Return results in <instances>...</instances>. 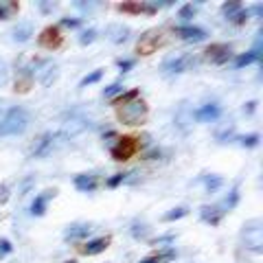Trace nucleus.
<instances>
[{"label":"nucleus","mask_w":263,"mask_h":263,"mask_svg":"<svg viewBox=\"0 0 263 263\" xmlns=\"http://www.w3.org/2000/svg\"><path fill=\"white\" fill-rule=\"evenodd\" d=\"M40 7H42V11H51V9H55V3H42V5H40Z\"/></svg>","instance_id":"de8ad7c7"},{"label":"nucleus","mask_w":263,"mask_h":263,"mask_svg":"<svg viewBox=\"0 0 263 263\" xmlns=\"http://www.w3.org/2000/svg\"><path fill=\"white\" fill-rule=\"evenodd\" d=\"M174 241H176V235L169 233V235H162V237H158V239H154L152 243L154 246H167V243H174Z\"/></svg>","instance_id":"58836bf2"},{"label":"nucleus","mask_w":263,"mask_h":263,"mask_svg":"<svg viewBox=\"0 0 263 263\" xmlns=\"http://www.w3.org/2000/svg\"><path fill=\"white\" fill-rule=\"evenodd\" d=\"M219 114H221V110H219L217 103H206V105H202L200 110L193 112V119L195 121H202V123H209V121L219 119Z\"/></svg>","instance_id":"4468645a"},{"label":"nucleus","mask_w":263,"mask_h":263,"mask_svg":"<svg viewBox=\"0 0 263 263\" xmlns=\"http://www.w3.org/2000/svg\"><path fill=\"white\" fill-rule=\"evenodd\" d=\"M132 66H134V60H119V68H121V72H127Z\"/></svg>","instance_id":"37998d69"},{"label":"nucleus","mask_w":263,"mask_h":263,"mask_svg":"<svg viewBox=\"0 0 263 263\" xmlns=\"http://www.w3.org/2000/svg\"><path fill=\"white\" fill-rule=\"evenodd\" d=\"M132 237H134V239H145L147 237V224L145 221H134V224H132Z\"/></svg>","instance_id":"a878e982"},{"label":"nucleus","mask_w":263,"mask_h":263,"mask_svg":"<svg viewBox=\"0 0 263 263\" xmlns=\"http://www.w3.org/2000/svg\"><path fill=\"white\" fill-rule=\"evenodd\" d=\"M191 64H193V57L189 53L178 55V57H169V60L162 64V72L164 75H180V72H184Z\"/></svg>","instance_id":"0eeeda50"},{"label":"nucleus","mask_w":263,"mask_h":263,"mask_svg":"<svg viewBox=\"0 0 263 263\" xmlns=\"http://www.w3.org/2000/svg\"><path fill=\"white\" fill-rule=\"evenodd\" d=\"M224 213H226V211H221V206H209V204L200 209L202 219H204V221H209V224H213V226H217V224H219L221 217H224Z\"/></svg>","instance_id":"a211bd4d"},{"label":"nucleus","mask_w":263,"mask_h":263,"mask_svg":"<svg viewBox=\"0 0 263 263\" xmlns=\"http://www.w3.org/2000/svg\"><path fill=\"white\" fill-rule=\"evenodd\" d=\"M206 55H209V60H213L215 64H224V62H228V57L233 53H230L228 44H213V46H209Z\"/></svg>","instance_id":"f3484780"},{"label":"nucleus","mask_w":263,"mask_h":263,"mask_svg":"<svg viewBox=\"0 0 263 263\" xmlns=\"http://www.w3.org/2000/svg\"><path fill=\"white\" fill-rule=\"evenodd\" d=\"M241 239L246 243V248H250L252 252H263V221L259 217L243 224Z\"/></svg>","instance_id":"f03ea898"},{"label":"nucleus","mask_w":263,"mask_h":263,"mask_svg":"<svg viewBox=\"0 0 263 263\" xmlns=\"http://www.w3.org/2000/svg\"><path fill=\"white\" fill-rule=\"evenodd\" d=\"M145 117H147V105L143 101H138V99L119 108V121L125 123V125H141Z\"/></svg>","instance_id":"7ed1b4c3"},{"label":"nucleus","mask_w":263,"mask_h":263,"mask_svg":"<svg viewBox=\"0 0 263 263\" xmlns=\"http://www.w3.org/2000/svg\"><path fill=\"white\" fill-rule=\"evenodd\" d=\"M127 176H129V174H117V176H112V178L108 180V186L114 189V186H119V184H123V182H127Z\"/></svg>","instance_id":"e433bc0d"},{"label":"nucleus","mask_w":263,"mask_h":263,"mask_svg":"<svg viewBox=\"0 0 263 263\" xmlns=\"http://www.w3.org/2000/svg\"><path fill=\"white\" fill-rule=\"evenodd\" d=\"M186 213H189V211H186L184 206H178V209H174V211H169L162 219H164V221H176V219H182V217L186 215Z\"/></svg>","instance_id":"c85d7f7f"},{"label":"nucleus","mask_w":263,"mask_h":263,"mask_svg":"<svg viewBox=\"0 0 263 263\" xmlns=\"http://www.w3.org/2000/svg\"><path fill=\"white\" fill-rule=\"evenodd\" d=\"M13 250V246L9 239H0V257H5V254H9Z\"/></svg>","instance_id":"a19ab883"},{"label":"nucleus","mask_w":263,"mask_h":263,"mask_svg":"<svg viewBox=\"0 0 263 263\" xmlns=\"http://www.w3.org/2000/svg\"><path fill=\"white\" fill-rule=\"evenodd\" d=\"M171 259H176V250H174V248H169V250H164V252H160V254H156V257H147V259H143L141 263H167V261H171Z\"/></svg>","instance_id":"4be33fe9"},{"label":"nucleus","mask_w":263,"mask_h":263,"mask_svg":"<svg viewBox=\"0 0 263 263\" xmlns=\"http://www.w3.org/2000/svg\"><path fill=\"white\" fill-rule=\"evenodd\" d=\"M233 132H235V123H233V121H228L224 127L215 132V136H217V141H226V138L233 136Z\"/></svg>","instance_id":"bb28decb"},{"label":"nucleus","mask_w":263,"mask_h":263,"mask_svg":"<svg viewBox=\"0 0 263 263\" xmlns=\"http://www.w3.org/2000/svg\"><path fill=\"white\" fill-rule=\"evenodd\" d=\"M66 263H77V261H75V259H70V261H66Z\"/></svg>","instance_id":"09e8293b"},{"label":"nucleus","mask_w":263,"mask_h":263,"mask_svg":"<svg viewBox=\"0 0 263 263\" xmlns=\"http://www.w3.org/2000/svg\"><path fill=\"white\" fill-rule=\"evenodd\" d=\"M9 35H11L13 42H20V44L29 42L31 35H33V27H31V22H20V24H15V27L9 31Z\"/></svg>","instance_id":"dca6fc26"},{"label":"nucleus","mask_w":263,"mask_h":263,"mask_svg":"<svg viewBox=\"0 0 263 263\" xmlns=\"http://www.w3.org/2000/svg\"><path fill=\"white\" fill-rule=\"evenodd\" d=\"M55 189H53V191H51V189H48V191H44V193H40L37 197H35V200H33V204H31V215H44V213H46V206H48V202H51L53 200V197H55Z\"/></svg>","instance_id":"9b49d317"},{"label":"nucleus","mask_w":263,"mask_h":263,"mask_svg":"<svg viewBox=\"0 0 263 263\" xmlns=\"http://www.w3.org/2000/svg\"><path fill=\"white\" fill-rule=\"evenodd\" d=\"M40 44H42L44 48H48V51H53V48H60L62 44V33L57 27H46L42 31V35H40Z\"/></svg>","instance_id":"9d476101"},{"label":"nucleus","mask_w":263,"mask_h":263,"mask_svg":"<svg viewBox=\"0 0 263 263\" xmlns=\"http://www.w3.org/2000/svg\"><path fill=\"white\" fill-rule=\"evenodd\" d=\"M221 184H224V180H221L219 176H209V178H206V191H209V193H215Z\"/></svg>","instance_id":"c756f323"},{"label":"nucleus","mask_w":263,"mask_h":263,"mask_svg":"<svg viewBox=\"0 0 263 263\" xmlns=\"http://www.w3.org/2000/svg\"><path fill=\"white\" fill-rule=\"evenodd\" d=\"M254 108H257V101H250V103H246L243 112H246V114H252V112H254Z\"/></svg>","instance_id":"49530a36"},{"label":"nucleus","mask_w":263,"mask_h":263,"mask_svg":"<svg viewBox=\"0 0 263 263\" xmlns=\"http://www.w3.org/2000/svg\"><path fill=\"white\" fill-rule=\"evenodd\" d=\"M136 149H138V143H136V138H132V136H123V138H119V143L112 147V158L114 160H119V162H123V160H129L132 156L136 154Z\"/></svg>","instance_id":"39448f33"},{"label":"nucleus","mask_w":263,"mask_h":263,"mask_svg":"<svg viewBox=\"0 0 263 263\" xmlns=\"http://www.w3.org/2000/svg\"><path fill=\"white\" fill-rule=\"evenodd\" d=\"M160 44V33L158 31H149V33H145V35L138 40V53L141 55H152L156 48H158Z\"/></svg>","instance_id":"1a4fd4ad"},{"label":"nucleus","mask_w":263,"mask_h":263,"mask_svg":"<svg viewBox=\"0 0 263 263\" xmlns=\"http://www.w3.org/2000/svg\"><path fill=\"white\" fill-rule=\"evenodd\" d=\"M29 127V112L22 108H11L0 119V136H15Z\"/></svg>","instance_id":"f257e3e1"},{"label":"nucleus","mask_w":263,"mask_h":263,"mask_svg":"<svg viewBox=\"0 0 263 263\" xmlns=\"http://www.w3.org/2000/svg\"><path fill=\"white\" fill-rule=\"evenodd\" d=\"M18 11V3H11V5H0V20H7L11 18V13Z\"/></svg>","instance_id":"473e14b6"},{"label":"nucleus","mask_w":263,"mask_h":263,"mask_svg":"<svg viewBox=\"0 0 263 263\" xmlns=\"http://www.w3.org/2000/svg\"><path fill=\"white\" fill-rule=\"evenodd\" d=\"M237 202H239V184H235L233 186V191L228 193V197L224 200V204H221V211H228V209H233V206H237Z\"/></svg>","instance_id":"b1692460"},{"label":"nucleus","mask_w":263,"mask_h":263,"mask_svg":"<svg viewBox=\"0 0 263 263\" xmlns=\"http://www.w3.org/2000/svg\"><path fill=\"white\" fill-rule=\"evenodd\" d=\"M195 15V5H184L182 9H180V18L182 20H191Z\"/></svg>","instance_id":"4c0bfd02"},{"label":"nucleus","mask_w":263,"mask_h":263,"mask_svg":"<svg viewBox=\"0 0 263 263\" xmlns=\"http://www.w3.org/2000/svg\"><path fill=\"white\" fill-rule=\"evenodd\" d=\"M261 57V53L254 48V51H250V53H246V55H239L237 57V62H235V66L237 68H243V66H248V64H252V62H257Z\"/></svg>","instance_id":"5701e85b"},{"label":"nucleus","mask_w":263,"mask_h":263,"mask_svg":"<svg viewBox=\"0 0 263 263\" xmlns=\"http://www.w3.org/2000/svg\"><path fill=\"white\" fill-rule=\"evenodd\" d=\"M134 99H138V90H129V92H125V95H121L119 99H114V105H125V103H129V101H134Z\"/></svg>","instance_id":"cd10ccee"},{"label":"nucleus","mask_w":263,"mask_h":263,"mask_svg":"<svg viewBox=\"0 0 263 263\" xmlns=\"http://www.w3.org/2000/svg\"><path fill=\"white\" fill-rule=\"evenodd\" d=\"M35 79L40 81L42 86H51L53 81L57 79V64L53 62V60H44V62H40L37 66H35Z\"/></svg>","instance_id":"423d86ee"},{"label":"nucleus","mask_w":263,"mask_h":263,"mask_svg":"<svg viewBox=\"0 0 263 263\" xmlns=\"http://www.w3.org/2000/svg\"><path fill=\"white\" fill-rule=\"evenodd\" d=\"M241 9H243V7L239 3H226V5H221V13H224L228 20H233Z\"/></svg>","instance_id":"393cba45"},{"label":"nucleus","mask_w":263,"mask_h":263,"mask_svg":"<svg viewBox=\"0 0 263 263\" xmlns=\"http://www.w3.org/2000/svg\"><path fill=\"white\" fill-rule=\"evenodd\" d=\"M129 27H125V24H108V29H105V37L112 40L114 44H123L125 40L129 37Z\"/></svg>","instance_id":"f8f14e48"},{"label":"nucleus","mask_w":263,"mask_h":263,"mask_svg":"<svg viewBox=\"0 0 263 263\" xmlns=\"http://www.w3.org/2000/svg\"><path fill=\"white\" fill-rule=\"evenodd\" d=\"M239 143L243 147H257L259 145V134H248V136H241Z\"/></svg>","instance_id":"c9c22d12"},{"label":"nucleus","mask_w":263,"mask_h":263,"mask_svg":"<svg viewBox=\"0 0 263 263\" xmlns=\"http://www.w3.org/2000/svg\"><path fill=\"white\" fill-rule=\"evenodd\" d=\"M117 95H123V86H121V81H114L112 86H108L103 90V97H117Z\"/></svg>","instance_id":"72a5a7b5"},{"label":"nucleus","mask_w":263,"mask_h":263,"mask_svg":"<svg viewBox=\"0 0 263 263\" xmlns=\"http://www.w3.org/2000/svg\"><path fill=\"white\" fill-rule=\"evenodd\" d=\"M108 246H110V237H99V239H92V241H88L86 246H81L79 252L92 257V254H99V252L108 250Z\"/></svg>","instance_id":"2eb2a0df"},{"label":"nucleus","mask_w":263,"mask_h":263,"mask_svg":"<svg viewBox=\"0 0 263 263\" xmlns=\"http://www.w3.org/2000/svg\"><path fill=\"white\" fill-rule=\"evenodd\" d=\"M62 143H64V136L60 134V132H55V134L53 132H46V134L40 136V141H35L31 154H33V158H44V156L53 154Z\"/></svg>","instance_id":"20e7f679"},{"label":"nucleus","mask_w":263,"mask_h":263,"mask_svg":"<svg viewBox=\"0 0 263 263\" xmlns=\"http://www.w3.org/2000/svg\"><path fill=\"white\" fill-rule=\"evenodd\" d=\"M90 230H92V226H90V224H72V226L66 228L64 237H66V239H84V237L90 235Z\"/></svg>","instance_id":"6ab92c4d"},{"label":"nucleus","mask_w":263,"mask_h":263,"mask_svg":"<svg viewBox=\"0 0 263 263\" xmlns=\"http://www.w3.org/2000/svg\"><path fill=\"white\" fill-rule=\"evenodd\" d=\"M176 123H178V127L182 129V132H189V125L193 123V112H189L186 105H182L180 112L176 114Z\"/></svg>","instance_id":"412c9836"},{"label":"nucleus","mask_w":263,"mask_h":263,"mask_svg":"<svg viewBox=\"0 0 263 263\" xmlns=\"http://www.w3.org/2000/svg\"><path fill=\"white\" fill-rule=\"evenodd\" d=\"M248 13H254V15H261L263 13V5H254V7H250V9H246Z\"/></svg>","instance_id":"c03bdc74"},{"label":"nucleus","mask_w":263,"mask_h":263,"mask_svg":"<svg viewBox=\"0 0 263 263\" xmlns=\"http://www.w3.org/2000/svg\"><path fill=\"white\" fill-rule=\"evenodd\" d=\"M95 40H97V31L95 29H88V31H84V33H81V37H79V42L81 44H92L95 42Z\"/></svg>","instance_id":"f704fd0d"},{"label":"nucleus","mask_w":263,"mask_h":263,"mask_svg":"<svg viewBox=\"0 0 263 263\" xmlns=\"http://www.w3.org/2000/svg\"><path fill=\"white\" fill-rule=\"evenodd\" d=\"M176 35L186 40V42H204V40H206V31L200 27H178Z\"/></svg>","instance_id":"ddd939ff"},{"label":"nucleus","mask_w":263,"mask_h":263,"mask_svg":"<svg viewBox=\"0 0 263 263\" xmlns=\"http://www.w3.org/2000/svg\"><path fill=\"white\" fill-rule=\"evenodd\" d=\"M33 186H35V178H33V176L24 178V180H22V184L18 186V195H27Z\"/></svg>","instance_id":"2f4dec72"},{"label":"nucleus","mask_w":263,"mask_h":263,"mask_svg":"<svg viewBox=\"0 0 263 263\" xmlns=\"http://www.w3.org/2000/svg\"><path fill=\"white\" fill-rule=\"evenodd\" d=\"M75 186L79 189V191H84V193L95 191V189H97V176H92V174H81V176L75 178Z\"/></svg>","instance_id":"aec40b11"},{"label":"nucleus","mask_w":263,"mask_h":263,"mask_svg":"<svg viewBox=\"0 0 263 263\" xmlns=\"http://www.w3.org/2000/svg\"><path fill=\"white\" fill-rule=\"evenodd\" d=\"M103 77V70H95V72H90V75H86L84 79H81V88H86V86H90V84H97L99 79Z\"/></svg>","instance_id":"7c9ffc66"},{"label":"nucleus","mask_w":263,"mask_h":263,"mask_svg":"<svg viewBox=\"0 0 263 263\" xmlns=\"http://www.w3.org/2000/svg\"><path fill=\"white\" fill-rule=\"evenodd\" d=\"M7 79H9V66L5 62H0V86H5Z\"/></svg>","instance_id":"ea45409f"},{"label":"nucleus","mask_w":263,"mask_h":263,"mask_svg":"<svg viewBox=\"0 0 263 263\" xmlns=\"http://www.w3.org/2000/svg\"><path fill=\"white\" fill-rule=\"evenodd\" d=\"M248 18H250V13L246 11V9H241V11H239V13H237L235 18H233V22H237V24H243V22L248 20Z\"/></svg>","instance_id":"79ce46f5"},{"label":"nucleus","mask_w":263,"mask_h":263,"mask_svg":"<svg viewBox=\"0 0 263 263\" xmlns=\"http://www.w3.org/2000/svg\"><path fill=\"white\" fill-rule=\"evenodd\" d=\"M86 127H88V121H86V119H81V117H72V119H68V121L64 123V127H62L60 134L64 136V141H68V138L81 134V132H84Z\"/></svg>","instance_id":"6e6552de"},{"label":"nucleus","mask_w":263,"mask_h":263,"mask_svg":"<svg viewBox=\"0 0 263 263\" xmlns=\"http://www.w3.org/2000/svg\"><path fill=\"white\" fill-rule=\"evenodd\" d=\"M62 24H64V27H70V29H72V27H79V20H70V18H64V20H62Z\"/></svg>","instance_id":"a18cd8bd"}]
</instances>
